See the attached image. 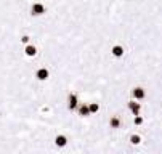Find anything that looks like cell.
I'll list each match as a JSON object with an SVG mask.
<instances>
[{
  "label": "cell",
  "instance_id": "obj_1",
  "mask_svg": "<svg viewBox=\"0 0 162 154\" xmlns=\"http://www.w3.org/2000/svg\"><path fill=\"white\" fill-rule=\"evenodd\" d=\"M43 13H45V7H43L42 3H34V5H32V15L40 16Z\"/></svg>",
  "mask_w": 162,
  "mask_h": 154
},
{
  "label": "cell",
  "instance_id": "obj_2",
  "mask_svg": "<svg viewBox=\"0 0 162 154\" xmlns=\"http://www.w3.org/2000/svg\"><path fill=\"white\" fill-rule=\"evenodd\" d=\"M132 95H133V98H137V100H143V98H144V90L140 88V87H137V88L132 90Z\"/></svg>",
  "mask_w": 162,
  "mask_h": 154
},
{
  "label": "cell",
  "instance_id": "obj_3",
  "mask_svg": "<svg viewBox=\"0 0 162 154\" xmlns=\"http://www.w3.org/2000/svg\"><path fill=\"white\" fill-rule=\"evenodd\" d=\"M35 77L39 79V80H47V79H48V71L45 69V67H42V69H39V71H37Z\"/></svg>",
  "mask_w": 162,
  "mask_h": 154
},
{
  "label": "cell",
  "instance_id": "obj_4",
  "mask_svg": "<svg viewBox=\"0 0 162 154\" xmlns=\"http://www.w3.org/2000/svg\"><path fill=\"white\" fill-rule=\"evenodd\" d=\"M66 143H68V138H66L64 135H58L56 138H55V145H56V146H59V148L66 146Z\"/></svg>",
  "mask_w": 162,
  "mask_h": 154
},
{
  "label": "cell",
  "instance_id": "obj_5",
  "mask_svg": "<svg viewBox=\"0 0 162 154\" xmlns=\"http://www.w3.org/2000/svg\"><path fill=\"white\" fill-rule=\"evenodd\" d=\"M111 53H113L114 56H117V58H120V56L124 55V47H120V45H114L113 50H111Z\"/></svg>",
  "mask_w": 162,
  "mask_h": 154
},
{
  "label": "cell",
  "instance_id": "obj_6",
  "mask_svg": "<svg viewBox=\"0 0 162 154\" xmlns=\"http://www.w3.org/2000/svg\"><path fill=\"white\" fill-rule=\"evenodd\" d=\"M128 108H130V111L133 112V116L140 114V104H138L137 101H130V103H128Z\"/></svg>",
  "mask_w": 162,
  "mask_h": 154
},
{
  "label": "cell",
  "instance_id": "obj_7",
  "mask_svg": "<svg viewBox=\"0 0 162 154\" xmlns=\"http://www.w3.org/2000/svg\"><path fill=\"white\" fill-rule=\"evenodd\" d=\"M68 103H69V109H76L77 108V96L76 95H69V98H68Z\"/></svg>",
  "mask_w": 162,
  "mask_h": 154
},
{
  "label": "cell",
  "instance_id": "obj_8",
  "mask_svg": "<svg viewBox=\"0 0 162 154\" xmlns=\"http://www.w3.org/2000/svg\"><path fill=\"white\" fill-rule=\"evenodd\" d=\"M24 51H26V55H27V56H35L37 48L34 47V45H27V47L24 48Z\"/></svg>",
  "mask_w": 162,
  "mask_h": 154
},
{
  "label": "cell",
  "instance_id": "obj_9",
  "mask_svg": "<svg viewBox=\"0 0 162 154\" xmlns=\"http://www.w3.org/2000/svg\"><path fill=\"white\" fill-rule=\"evenodd\" d=\"M79 116H90V111H88V106H85V104H82V106H79Z\"/></svg>",
  "mask_w": 162,
  "mask_h": 154
},
{
  "label": "cell",
  "instance_id": "obj_10",
  "mask_svg": "<svg viewBox=\"0 0 162 154\" xmlns=\"http://www.w3.org/2000/svg\"><path fill=\"white\" fill-rule=\"evenodd\" d=\"M109 124H111V127H113V128H119V127H120V121H119V117H113Z\"/></svg>",
  "mask_w": 162,
  "mask_h": 154
},
{
  "label": "cell",
  "instance_id": "obj_11",
  "mask_svg": "<svg viewBox=\"0 0 162 154\" xmlns=\"http://www.w3.org/2000/svg\"><path fill=\"white\" fill-rule=\"evenodd\" d=\"M98 109H100L98 103H92V104L88 106V111H90V114H95V112H98Z\"/></svg>",
  "mask_w": 162,
  "mask_h": 154
},
{
  "label": "cell",
  "instance_id": "obj_12",
  "mask_svg": "<svg viewBox=\"0 0 162 154\" xmlns=\"http://www.w3.org/2000/svg\"><path fill=\"white\" fill-rule=\"evenodd\" d=\"M140 141H141V138H140L138 135H132L130 136V143L132 145H140Z\"/></svg>",
  "mask_w": 162,
  "mask_h": 154
},
{
  "label": "cell",
  "instance_id": "obj_13",
  "mask_svg": "<svg viewBox=\"0 0 162 154\" xmlns=\"http://www.w3.org/2000/svg\"><path fill=\"white\" fill-rule=\"evenodd\" d=\"M133 122H135V125H141V124H143V119L137 114V116H135V121H133Z\"/></svg>",
  "mask_w": 162,
  "mask_h": 154
},
{
  "label": "cell",
  "instance_id": "obj_14",
  "mask_svg": "<svg viewBox=\"0 0 162 154\" xmlns=\"http://www.w3.org/2000/svg\"><path fill=\"white\" fill-rule=\"evenodd\" d=\"M21 42H23V43H27V42H29V37H27V36H23V37H21Z\"/></svg>",
  "mask_w": 162,
  "mask_h": 154
}]
</instances>
